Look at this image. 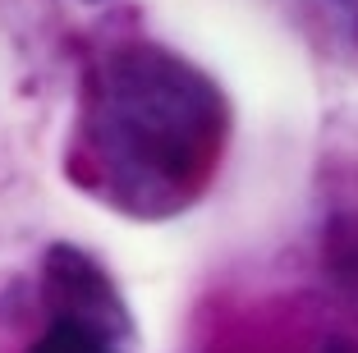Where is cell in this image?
Wrapping results in <instances>:
<instances>
[{
	"mask_svg": "<svg viewBox=\"0 0 358 353\" xmlns=\"http://www.w3.org/2000/svg\"><path fill=\"white\" fill-rule=\"evenodd\" d=\"M349 5H354V19H358V0H349Z\"/></svg>",
	"mask_w": 358,
	"mask_h": 353,
	"instance_id": "obj_5",
	"label": "cell"
},
{
	"mask_svg": "<svg viewBox=\"0 0 358 353\" xmlns=\"http://www.w3.org/2000/svg\"><path fill=\"white\" fill-rule=\"evenodd\" d=\"M28 353H129V344H115L110 335L87 331L78 322H46V331L28 344Z\"/></svg>",
	"mask_w": 358,
	"mask_h": 353,
	"instance_id": "obj_3",
	"label": "cell"
},
{
	"mask_svg": "<svg viewBox=\"0 0 358 353\" xmlns=\"http://www.w3.org/2000/svg\"><path fill=\"white\" fill-rule=\"evenodd\" d=\"M230 96L148 37L96 46L78 78L69 175L120 216L157 225L207 193L230 143Z\"/></svg>",
	"mask_w": 358,
	"mask_h": 353,
	"instance_id": "obj_1",
	"label": "cell"
},
{
	"mask_svg": "<svg viewBox=\"0 0 358 353\" xmlns=\"http://www.w3.org/2000/svg\"><path fill=\"white\" fill-rule=\"evenodd\" d=\"M83 5H106V0H83Z\"/></svg>",
	"mask_w": 358,
	"mask_h": 353,
	"instance_id": "obj_4",
	"label": "cell"
},
{
	"mask_svg": "<svg viewBox=\"0 0 358 353\" xmlns=\"http://www.w3.org/2000/svg\"><path fill=\"white\" fill-rule=\"evenodd\" d=\"M37 298L46 308V322H78L87 331L110 335L115 344L134 349L138 322L120 294L115 275L78 243H51L37 261Z\"/></svg>",
	"mask_w": 358,
	"mask_h": 353,
	"instance_id": "obj_2",
	"label": "cell"
}]
</instances>
